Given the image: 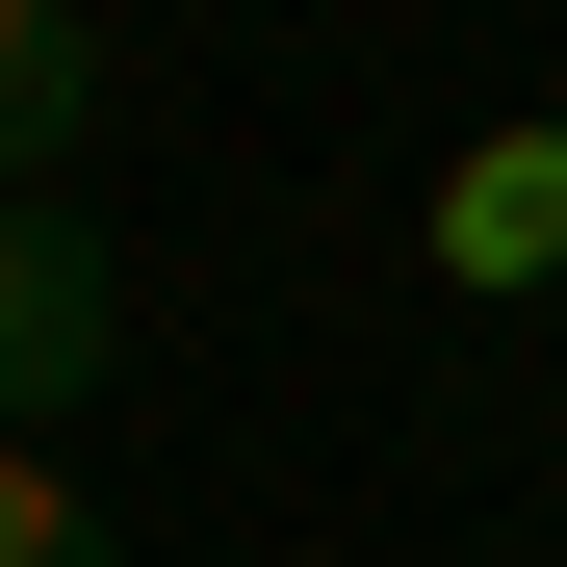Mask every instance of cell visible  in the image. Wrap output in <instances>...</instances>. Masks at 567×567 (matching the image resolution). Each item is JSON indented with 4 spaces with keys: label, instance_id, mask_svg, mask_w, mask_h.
<instances>
[{
    "label": "cell",
    "instance_id": "7a4b0ae2",
    "mask_svg": "<svg viewBox=\"0 0 567 567\" xmlns=\"http://www.w3.org/2000/svg\"><path fill=\"white\" fill-rule=\"evenodd\" d=\"M542 258H567V130H464V155H439V284L516 310Z\"/></svg>",
    "mask_w": 567,
    "mask_h": 567
},
{
    "label": "cell",
    "instance_id": "6da1fadb",
    "mask_svg": "<svg viewBox=\"0 0 567 567\" xmlns=\"http://www.w3.org/2000/svg\"><path fill=\"white\" fill-rule=\"evenodd\" d=\"M104 336H130V258L78 233V207H0V413H78Z\"/></svg>",
    "mask_w": 567,
    "mask_h": 567
},
{
    "label": "cell",
    "instance_id": "3957f363",
    "mask_svg": "<svg viewBox=\"0 0 567 567\" xmlns=\"http://www.w3.org/2000/svg\"><path fill=\"white\" fill-rule=\"evenodd\" d=\"M78 130H104V27L78 0H0V207H52Z\"/></svg>",
    "mask_w": 567,
    "mask_h": 567
},
{
    "label": "cell",
    "instance_id": "277c9868",
    "mask_svg": "<svg viewBox=\"0 0 567 567\" xmlns=\"http://www.w3.org/2000/svg\"><path fill=\"white\" fill-rule=\"evenodd\" d=\"M0 567H130V516H104V491H78V464H52V439H0Z\"/></svg>",
    "mask_w": 567,
    "mask_h": 567
}]
</instances>
